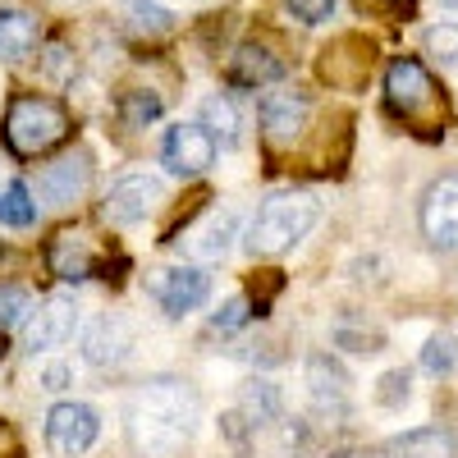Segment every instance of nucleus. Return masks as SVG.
I'll list each match as a JSON object with an SVG mask.
<instances>
[{"label":"nucleus","instance_id":"obj_28","mask_svg":"<svg viewBox=\"0 0 458 458\" xmlns=\"http://www.w3.org/2000/svg\"><path fill=\"white\" fill-rule=\"evenodd\" d=\"M248 317H252V312H248V298H229L225 308L211 317V330H216V335H234L239 326H248Z\"/></svg>","mask_w":458,"mask_h":458},{"label":"nucleus","instance_id":"obj_13","mask_svg":"<svg viewBox=\"0 0 458 458\" xmlns=\"http://www.w3.org/2000/svg\"><path fill=\"white\" fill-rule=\"evenodd\" d=\"M88 179H92L88 157H83V151H73V157H64V161L47 165V170H42V179H37V188H42L47 207H69L73 198H83Z\"/></svg>","mask_w":458,"mask_h":458},{"label":"nucleus","instance_id":"obj_11","mask_svg":"<svg viewBox=\"0 0 458 458\" xmlns=\"http://www.w3.org/2000/svg\"><path fill=\"white\" fill-rule=\"evenodd\" d=\"M257 114H261L266 142H271V147H293L302 124H308V101L293 97V92H271V97H261Z\"/></svg>","mask_w":458,"mask_h":458},{"label":"nucleus","instance_id":"obj_17","mask_svg":"<svg viewBox=\"0 0 458 458\" xmlns=\"http://www.w3.org/2000/svg\"><path fill=\"white\" fill-rule=\"evenodd\" d=\"M308 386H312V403L321 412H344L349 408V376H344V367L326 353L308 358Z\"/></svg>","mask_w":458,"mask_h":458},{"label":"nucleus","instance_id":"obj_14","mask_svg":"<svg viewBox=\"0 0 458 458\" xmlns=\"http://www.w3.org/2000/svg\"><path fill=\"white\" fill-rule=\"evenodd\" d=\"M133 349V330L120 317H101L88 335H83V353L92 367H120Z\"/></svg>","mask_w":458,"mask_h":458},{"label":"nucleus","instance_id":"obj_30","mask_svg":"<svg viewBox=\"0 0 458 458\" xmlns=\"http://www.w3.org/2000/svg\"><path fill=\"white\" fill-rule=\"evenodd\" d=\"M427 51L440 55V60H458V28L454 23H440L427 32Z\"/></svg>","mask_w":458,"mask_h":458},{"label":"nucleus","instance_id":"obj_18","mask_svg":"<svg viewBox=\"0 0 458 458\" xmlns=\"http://www.w3.org/2000/svg\"><path fill=\"white\" fill-rule=\"evenodd\" d=\"M380 458H458V445L440 427H417V431L394 436Z\"/></svg>","mask_w":458,"mask_h":458},{"label":"nucleus","instance_id":"obj_29","mask_svg":"<svg viewBox=\"0 0 458 458\" xmlns=\"http://www.w3.org/2000/svg\"><path fill=\"white\" fill-rule=\"evenodd\" d=\"M408 386H412V376H408V371H386V376H380L376 399L386 403V408H399V403H408Z\"/></svg>","mask_w":458,"mask_h":458},{"label":"nucleus","instance_id":"obj_8","mask_svg":"<svg viewBox=\"0 0 458 458\" xmlns=\"http://www.w3.org/2000/svg\"><path fill=\"white\" fill-rule=\"evenodd\" d=\"M151 293H157L161 312L179 321V317L198 312L202 302H207V293H211V280L198 271V266H170V271H161V276H157Z\"/></svg>","mask_w":458,"mask_h":458},{"label":"nucleus","instance_id":"obj_32","mask_svg":"<svg viewBox=\"0 0 458 458\" xmlns=\"http://www.w3.org/2000/svg\"><path fill=\"white\" fill-rule=\"evenodd\" d=\"M69 380H73V371H69L64 362H47V367H42V390H51V394H60Z\"/></svg>","mask_w":458,"mask_h":458},{"label":"nucleus","instance_id":"obj_20","mask_svg":"<svg viewBox=\"0 0 458 458\" xmlns=\"http://www.w3.org/2000/svg\"><path fill=\"white\" fill-rule=\"evenodd\" d=\"M280 417V390L271 386V380H248V386L239 390V412L234 422H248V427H266Z\"/></svg>","mask_w":458,"mask_h":458},{"label":"nucleus","instance_id":"obj_36","mask_svg":"<svg viewBox=\"0 0 458 458\" xmlns=\"http://www.w3.org/2000/svg\"><path fill=\"white\" fill-rule=\"evenodd\" d=\"M440 5H449V10H458V0H440Z\"/></svg>","mask_w":458,"mask_h":458},{"label":"nucleus","instance_id":"obj_24","mask_svg":"<svg viewBox=\"0 0 458 458\" xmlns=\"http://www.w3.org/2000/svg\"><path fill=\"white\" fill-rule=\"evenodd\" d=\"M161 114V97L157 92H124L120 97V124L124 129H147Z\"/></svg>","mask_w":458,"mask_h":458},{"label":"nucleus","instance_id":"obj_4","mask_svg":"<svg viewBox=\"0 0 458 458\" xmlns=\"http://www.w3.org/2000/svg\"><path fill=\"white\" fill-rule=\"evenodd\" d=\"M422 234L431 248L440 252H458V170L454 174H440L427 193H422Z\"/></svg>","mask_w":458,"mask_h":458},{"label":"nucleus","instance_id":"obj_27","mask_svg":"<svg viewBox=\"0 0 458 458\" xmlns=\"http://www.w3.org/2000/svg\"><path fill=\"white\" fill-rule=\"evenodd\" d=\"M28 312H32V298L23 289H14V284H0V330L19 326Z\"/></svg>","mask_w":458,"mask_h":458},{"label":"nucleus","instance_id":"obj_5","mask_svg":"<svg viewBox=\"0 0 458 458\" xmlns=\"http://www.w3.org/2000/svg\"><path fill=\"white\" fill-rule=\"evenodd\" d=\"M216 133L207 129V124H174L170 133H165V147H161V161H165V170L170 174H179V179H198V174H207L211 165H216Z\"/></svg>","mask_w":458,"mask_h":458},{"label":"nucleus","instance_id":"obj_7","mask_svg":"<svg viewBox=\"0 0 458 458\" xmlns=\"http://www.w3.org/2000/svg\"><path fill=\"white\" fill-rule=\"evenodd\" d=\"M97 431H101V422L88 403H55L47 412V445L55 454H69V458L88 454L97 445Z\"/></svg>","mask_w":458,"mask_h":458},{"label":"nucleus","instance_id":"obj_9","mask_svg":"<svg viewBox=\"0 0 458 458\" xmlns=\"http://www.w3.org/2000/svg\"><path fill=\"white\" fill-rule=\"evenodd\" d=\"M161 207V183L151 174H124L120 183H110L106 193V220L110 225H138Z\"/></svg>","mask_w":458,"mask_h":458},{"label":"nucleus","instance_id":"obj_2","mask_svg":"<svg viewBox=\"0 0 458 458\" xmlns=\"http://www.w3.org/2000/svg\"><path fill=\"white\" fill-rule=\"evenodd\" d=\"M317 216H321V207H317L312 193H293V188H289V193H271L257 207L252 225H248V252L252 257H280V252H289L317 225Z\"/></svg>","mask_w":458,"mask_h":458},{"label":"nucleus","instance_id":"obj_15","mask_svg":"<svg viewBox=\"0 0 458 458\" xmlns=\"http://www.w3.org/2000/svg\"><path fill=\"white\" fill-rule=\"evenodd\" d=\"M284 73V64L266 51V47H257V42H248V47H239L234 55H229V69H225V79H229V88H266V83H276Z\"/></svg>","mask_w":458,"mask_h":458},{"label":"nucleus","instance_id":"obj_1","mask_svg":"<svg viewBox=\"0 0 458 458\" xmlns=\"http://www.w3.org/2000/svg\"><path fill=\"white\" fill-rule=\"evenodd\" d=\"M198 431V390L188 380L157 376L129 399L124 436L142 458H174Z\"/></svg>","mask_w":458,"mask_h":458},{"label":"nucleus","instance_id":"obj_16","mask_svg":"<svg viewBox=\"0 0 458 458\" xmlns=\"http://www.w3.org/2000/svg\"><path fill=\"white\" fill-rule=\"evenodd\" d=\"M353 42H358V37H339L335 47L321 51V79H326V83H335V88H358V83H367V73H371V51L358 47V55H349Z\"/></svg>","mask_w":458,"mask_h":458},{"label":"nucleus","instance_id":"obj_21","mask_svg":"<svg viewBox=\"0 0 458 458\" xmlns=\"http://www.w3.org/2000/svg\"><path fill=\"white\" fill-rule=\"evenodd\" d=\"M124 10H129L133 32H142V37H161L174 28V14L165 5H157V0H124Z\"/></svg>","mask_w":458,"mask_h":458},{"label":"nucleus","instance_id":"obj_12","mask_svg":"<svg viewBox=\"0 0 458 458\" xmlns=\"http://www.w3.org/2000/svg\"><path fill=\"white\" fill-rule=\"evenodd\" d=\"M47 266H51V276L64 280V284H83L97 276V252L88 248L83 234H73V229H64V234L51 239L47 248Z\"/></svg>","mask_w":458,"mask_h":458},{"label":"nucleus","instance_id":"obj_3","mask_svg":"<svg viewBox=\"0 0 458 458\" xmlns=\"http://www.w3.org/2000/svg\"><path fill=\"white\" fill-rule=\"evenodd\" d=\"M64 133H69V114L55 101H47V97L10 101L5 142H10V151H19V157H42V151H51L55 142H64Z\"/></svg>","mask_w":458,"mask_h":458},{"label":"nucleus","instance_id":"obj_19","mask_svg":"<svg viewBox=\"0 0 458 458\" xmlns=\"http://www.w3.org/2000/svg\"><path fill=\"white\" fill-rule=\"evenodd\" d=\"M37 37H42V23H37L32 10H0V60H23L32 55Z\"/></svg>","mask_w":458,"mask_h":458},{"label":"nucleus","instance_id":"obj_33","mask_svg":"<svg viewBox=\"0 0 458 458\" xmlns=\"http://www.w3.org/2000/svg\"><path fill=\"white\" fill-rule=\"evenodd\" d=\"M69 64H73V55L64 47H51L47 51V73H55V79H60V73H69Z\"/></svg>","mask_w":458,"mask_h":458},{"label":"nucleus","instance_id":"obj_34","mask_svg":"<svg viewBox=\"0 0 458 458\" xmlns=\"http://www.w3.org/2000/svg\"><path fill=\"white\" fill-rule=\"evenodd\" d=\"M0 458H19V436L5 417H0Z\"/></svg>","mask_w":458,"mask_h":458},{"label":"nucleus","instance_id":"obj_25","mask_svg":"<svg viewBox=\"0 0 458 458\" xmlns=\"http://www.w3.org/2000/svg\"><path fill=\"white\" fill-rule=\"evenodd\" d=\"M229 239H234V216H211L207 220V229H202V234L193 239V252L198 257H225L229 252Z\"/></svg>","mask_w":458,"mask_h":458},{"label":"nucleus","instance_id":"obj_26","mask_svg":"<svg viewBox=\"0 0 458 458\" xmlns=\"http://www.w3.org/2000/svg\"><path fill=\"white\" fill-rule=\"evenodd\" d=\"M454 362H458V339H454V335H431L427 349H422V367H427L431 376H449Z\"/></svg>","mask_w":458,"mask_h":458},{"label":"nucleus","instance_id":"obj_6","mask_svg":"<svg viewBox=\"0 0 458 458\" xmlns=\"http://www.w3.org/2000/svg\"><path fill=\"white\" fill-rule=\"evenodd\" d=\"M386 101L394 114H403V120H417L422 110L436 106V83L422 60H408L399 55L390 69H386Z\"/></svg>","mask_w":458,"mask_h":458},{"label":"nucleus","instance_id":"obj_35","mask_svg":"<svg viewBox=\"0 0 458 458\" xmlns=\"http://www.w3.org/2000/svg\"><path fill=\"white\" fill-rule=\"evenodd\" d=\"M0 358H5V330H0Z\"/></svg>","mask_w":458,"mask_h":458},{"label":"nucleus","instance_id":"obj_10","mask_svg":"<svg viewBox=\"0 0 458 458\" xmlns=\"http://www.w3.org/2000/svg\"><path fill=\"white\" fill-rule=\"evenodd\" d=\"M73 326H79V308H73V298L55 293V298H47L42 308H37V317L28 321V330H23V344H28L32 353L60 349L64 339H73Z\"/></svg>","mask_w":458,"mask_h":458},{"label":"nucleus","instance_id":"obj_31","mask_svg":"<svg viewBox=\"0 0 458 458\" xmlns=\"http://www.w3.org/2000/svg\"><path fill=\"white\" fill-rule=\"evenodd\" d=\"M284 5L298 23H326L335 14V0H284Z\"/></svg>","mask_w":458,"mask_h":458},{"label":"nucleus","instance_id":"obj_22","mask_svg":"<svg viewBox=\"0 0 458 458\" xmlns=\"http://www.w3.org/2000/svg\"><path fill=\"white\" fill-rule=\"evenodd\" d=\"M202 124L216 133V142H225V147H234L239 142V114H234V106H229L225 97H207L202 101Z\"/></svg>","mask_w":458,"mask_h":458},{"label":"nucleus","instance_id":"obj_23","mask_svg":"<svg viewBox=\"0 0 458 458\" xmlns=\"http://www.w3.org/2000/svg\"><path fill=\"white\" fill-rule=\"evenodd\" d=\"M37 220V202L28 193V183H10L5 193H0V225L10 229H28Z\"/></svg>","mask_w":458,"mask_h":458}]
</instances>
